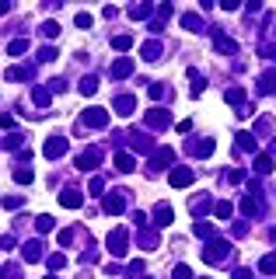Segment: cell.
<instances>
[{
	"label": "cell",
	"instance_id": "obj_1",
	"mask_svg": "<svg viewBox=\"0 0 276 279\" xmlns=\"http://www.w3.org/2000/svg\"><path fill=\"white\" fill-rule=\"evenodd\" d=\"M231 251H234V248H231V241H227V237H210L207 248H203V262H207V265H220Z\"/></svg>",
	"mask_w": 276,
	"mask_h": 279
},
{
	"label": "cell",
	"instance_id": "obj_2",
	"mask_svg": "<svg viewBox=\"0 0 276 279\" xmlns=\"http://www.w3.org/2000/svg\"><path fill=\"white\" fill-rule=\"evenodd\" d=\"M77 126H80V129H84V126H87V129H105V126H109V112H105V108H87Z\"/></svg>",
	"mask_w": 276,
	"mask_h": 279
},
{
	"label": "cell",
	"instance_id": "obj_3",
	"mask_svg": "<svg viewBox=\"0 0 276 279\" xmlns=\"http://www.w3.org/2000/svg\"><path fill=\"white\" fill-rule=\"evenodd\" d=\"M109 251H112V258H123L126 255V227H116L112 234H109Z\"/></svg>",
	"mask_w": 276,
	"mask_h": 279
},
{
	"label": "cell",
	"instance_id": "obj_4",
	"mask_svg": "<svg viewBox=\"0 0 276 279\" xmlns=\"http://www.w3.org/2000/svg\"><path fill=\"white\" fill-rule=\"evenodd\" d=\"M98 164H102V150H98V147H87V150L77 154V168H80V171H91V168H98Z\"/></svg>",
	"mask_w": 276,
	"mask_h": 279
},
{
	"label": "cell",
	"instance_id": "obj_5",
	"mask_svg": "<svg viewBox=\"0 0 276 279\" xmlns=\"http://www.w3.org/2000/svg\"><path fill=\"white\" fill-rule=\"evenodd\" d=\"M67 136H49L46 140V147H42V154H46V157H49V161H56V157H63V154H67Z\"/></svg>",
	"mask_w": 276,
	"mask_h": 279
},
{
	"label": "cell",
	"instance_id": "obj_6",
	"mask_svg": "<svg viewBox=\"0 0 276 279\" xmlns=\"http://www.w3.org/2000/svg\"><path fill=\"white\" fill-rule=\"evenodd\" d=\"M193 178H196L193 168H175V171L168 175V185H171V189H186V185H193Z\"/></svg>",
	"mask_w": 276,
	"mask_h": 279
},
{
	"label": "cell",
	"instance_id": "obj_7",
	"mask_svg": "<svg viewBox=\"0 0 276 279\" xmlns=\"http://www.w3.org/2000/svg\"><path fill=\"white\" fill-rule=\"evenodd\" d=\"M143 119H147V126H150V129H168V126H171V115H168L164 108H150Z\"/></svg>",
	"mask_w": 276,
	"mask_h": 279
},
{
	"label": "cell",
	"instance_id": "obj_8",
	"mask_svg": "<svg viewBox=\"0 0 276 279\" xmlns=\"http://www.w3.org/2000/svg\"><path fill=\"white\" fill-rule=\"evenodd\" d=\"M123 196H126V192H109V196H105V203H102V206H105V213L119 216V213L126 209V199H123Z\"/></svg>",
	"mask_w": 276,
	"mask_h": 279
},
{
	"label": "cell",
	"instance_id": "obj_9",
	"mask_svg": "<svg viewBox=\"0 0 276 279\" xmlns=\"http://www.w3.org/2000/svg\"><path fill=\"white\" fill-rule=\"evenodd\" d=\"M213 46H217V53H227V56H238V42H234V39H227L224 32H213Z\"/></svg>",
	"mask_w": 276,
	"mask_h": 279
},
{
	"label": "cell",
	"instance_id": "obj_10",
	"mask_svg": "<svg viewBox=\"0 0 276 279\" xmlns=\"http://www.w3.org/2000/svg\"><path fill=\"white\" fill-rule=\"evenodd\" d=\"M171 157H175V150H171V147H157V150H154V157H150V171H161L164 164H171Z\"/></svg>",
	"mask_w": 276,
	"mask_h": 279
},
{
	"label": "cell",
	"instance_id": "obj_11",
	"mask_svg": "<svg viewBox=\"0 0 276 279\" xmlns=\"http://www.w3.org/2000/svg\"><path fill=\"white\" fill-rule=\"evenodd\" d=\"M130 73H133V60H130V56H123V60H116V63L109 67V77H112V80H123V77H130Z\"/></svg>",
	"mask_w": 276,
	"mask_h": 279
},
{
	"label": "cell",
	"instance_id": "obj_12",
	"mask_svg": "<svg viewBox=\"0 0 276 279\" xmlns=\"http://www.w3.org/2000/svg\"><path fill=\"white\" fill-rule=\"evenodd\" d=\"M186 150H189L193 157H210V154H213V140H189Z\"/></svg>",
	"mask_w": 276,
	"mask_h": 279
},
{
	"label": "cell",
	"instance_id": "obj_13",
	"mask_svg": "<svg viewBox=\"0 0 276 279\" xmlns=\"http://www.w3.org/2000/svg\"><path fill=\"white\" fill-rule=\"evenodd\" d=\"M171 220H175V213H171L168 203H157V206H154V227H168Z\"/></svg>",
	"mask_w": 276,
	"mask_h": 279
},
{
	"label": "cell",
	"instance_id": "obj_14",
	"mask_svg": "<svg viewBox=\"0 0 276 279\" xmlns=\"http://www.w3.org/2000/svg\"><path fill=\"white\" fill-rule=\"evenodd\" d=\"M140 53H143V60H147V63H157V60H161V53H164V46H161L157 39H150V42H143V49H140Z\"/></svg>",
	"mask_w": 276,
	"mask_h": 279
},
{
	"label": "cell",
	"instance_id": "obj_15",
	"mask_svg": "<svg viewBox=\"0 0 276 279\" xmlns=\"http://www.w3.org/2000/svg\"><path fill=\"white\" fill-rule=\"evenodd\" d=\"M133 108H137V98L133 94H119L116 98V112L119 115H133Z\"/></svg>",
	"mask_w": 276,
	"mask_h": 279
},
{
	"label": "cell",
	"instance_id": "obj_16",
	"mask_svg": "<svg viewBox=\"0 0 276 279\" xmlns=\"http://www.w3.org/2000/svg\"><path fill=\"white\" fill-rule=\"evenodd\" d=\"M21 258H25V262H39V258H42V241H28V244L21 248Z\"/></svg>",
	"mask_w": 276,
	"mask_h": 279
},
{
	"label": "cell",
	"instance_id": "obj_17",
	"mask_svg": "<svg viewBox=\"0 0 276 279\" xmlns=\"http://www.w3.org/2000/svg\"><path fill=\"white\" fill-rule=\"evenodd\" d=\"M137 241L143 244V248H157V230H154V227H140Z\"/></svg>",
	"mask_w": 276,
	"mask_h": 279
},
{
	"label": "cell",
	"instance_id": "obj_18",
	"mask_svg": "<svg viewBox=\"0 0 276 279\" xmlns=\"http://www.w3.org/2000/svg\"><path fill=\"white\" fill-rule=\"evenodd\" d=\"M11 178H14L18 185H32V178H35V171H32V168H25V164H18V168L11 171Z\"/></svg>",
	"mask_w": 276,
	"mask_h": 279
},
{
	"label": "cell",
	"instance_id": "obj_19",
	"mask_svg": "<svg viewBox=\"0 0 276 279\" xmlns=\"http://www.w3.org/2000/svg\"><path fill=\"white\" fill-rule=\"evenodd\" d=\"M259 91H262V94H276V70H266V73L259 77Z\"/></svg>",
	"mask_w": 276,
	"mask_h": 279
},
{
	"label": "cell",
	"instance_id": "obj_20",
	"mask_svg": "<svg viewBox=\"0 0 276 279\" xmlns=\"http://www.w3.org/2000/svg\"><path fill=\"white\" fill-rule=\"evenodd\" d=\"M60 203H63L67 209H77L80 203H84V196H80L77 189H63V196H60Z\"/></svg>",
	"mask_w": 276,
	"mask_h": 279
},
{
	"label": "cell",
	"instance_id": "obj_21",
	"mask_svg": "<svg viewBox=\"0 0 276 279\" xmlns=\"http://www.w3.org/2000/svg\"><path fill=\"white\" fill-rule=\"evenodd\" d=\"M255 196H259V192H248V196L241 199V213H245V216H259V199H255Z\"/></svg>",
	"mask_w": 276,
	"mask_h": 279
},
{
	"label": "cell",
	"instance_id": "obj_22",
	"mask_svg": "<svg viewBox=\"0 0 276 279\" xmlns=\"http://www.w3.org/2000/svg\"><path fill=\"white\" fill-rule=\"evenodd\" d=\"M224 101L241 108V105H245V87H227V91H224Z\"/></svg>",
	"mask_w": 276,
	"mask_h": 279
},
{
	"label": "cell",
	"instance_id": "obj_23",
	"mask_svg": "<svg viewBox=\"0 0 276 279\" xmlns=\"http://www.w3.org/2000/svg\"><path fill=\"white\" fill-rule=\"evenodd\" d=\"M49 98H53L49 87H35V91H32V101H35L39 108H49Z\"/></svg>",
	"mask_w": 276,
	"mask_h": 279
},
{
	"label": "cell",
	"instance_id": "obj_24",
	"mask_svg": "<svg viewBox=\"0 0 276 279\" xmlns=\"http://www.w3.org/2000/svg\"><path fill=\"white\" fill-rule=\"evenodd\" d=\"M273 154H259V157H255V171H259V175H269V171H273Z\"/></svg>",
	"mask_w": 276,
	"mask_h": 279
},
{
	"label": "cell",
	"instance_id": "obj_25",
	"mask_svg": "<svg viewBox=\"0 0 276 279\" xmlns=\"http://www.w3.org/2000/svg\"><path fill=\"white\" fill-rule=\"evenodd\" d=\"M238 150H255L259 147V140H255V133H238Z\"/></svg>",
	"mask_w": 276,
	"mask_h": 279
},
{
	"label": "cell",
	"instance_id": "obj_26",
	"mask_svg": "<svg viewBox=\"0 0 276 279\" xmlns=\"http://www.w3.org/2000/svg\"><path fill=\"white\" fill-rule=\"evenodd\" d=\"M182 25H186L189 32H207V25H203V18H196V14H182Z\"/></svg>",
	"mask_w": 276,
	"mask_h": 279
},
{
	"label": "cell",
	"instance_id": "obj_27",
	"mask_svg": "<svg viewBox=\"0 0 276 279\" xmlns=\"http://www.w3.org/2000/svg\"><path fill=\"white\" fill-rule=\"evenodd\" d=\"M77 91H80V94H84V98H91V94H95V91H98V77H84V80H80V84H77Z\"/></svg>",
	"mask_w": 276,
	"mask_h": 279
},
{
	"label": "cell",
	"instance_id": "obj_28",
	"mask_svg": "<svg viewBox=\"0 0 276 279\" xmlns=\"http://www.w3.org/2000/svg\"><path fill=\"white\" fill-rule=\"evenodd\" d=\"M193 230H196V237H203V241H210V237H217V227H213V223H207V220H203V223H196Z\"/></svg>",
	"mask_w": 276,
	"mask_h": 279
},
{
	"label": "cell",
	"instance_id": "obj_29",
	"mask_svg": "<svg viewBox=\"0 0 276 279\" xmlns=\"http://www.w3.org/2000/svg\"><path fill=\"white\" fill-rule=\"evenodd\" d=\"M259 272H262V276H273V272H276V251H273V255H266V258L259 262Z\"/></svg>",
	"mask_w": 276,
	"mask_h": 279
},
{
	"label": "cell",
	"instance_id": "obj_30",
	"mask_svg": "<svg viewBox=\"0 0 276 279\" xmlns=\"http://www.w3.org/2000/svg\"><path fill=\"white\" fill-rule=\"evenodd\" d=\"M116 168H119V171H133V168H137L133 154H119V157H116Z\"/></svg>",
	"mask_w": 276,
	"mask_h": 279
},
{
	"label": "cell",
	"instance_id": "obj_31",
	"mask_svg": "<svg viewBox=\"0 0 276 279\" xmlns=\"http://www.w3.org/2000/svg\"><path fill=\"white\" fill-rule=\"evenodd\" d=\"M4 77H7V80H28V77H32V70H25V67H11L7 73H4Z\"/></svg>",
	"mask_w": 276,
	"mask_h": 279
},
{
	"label": "cell",
	"instance_id": "obj_32",
	"mask_svg": "<svg viewBox=\"0 0 276 279\" xmlns=\"http://www.w3.org/2000/svg\"><path fill=\"white\" fill-rule=\"evenodd\" d=\"M213 213H217V216H220V220H227V216H231V213H234V206H231V203H227V199H220V203H213Z\"/></svg>",
	"mask_w": 276,
	"mask_h": 279
},
{
	"label": "cell",
	"instance_id": "obj_33",
	"mask_svg": "<svg viewBox=\"0 0 276 279\" xmlns=\"http://www.w3.org/2000/svg\"><path fill=\"white\" fill-rule=\"evenodd\" d=\"M130 46H133V35H116L112 39V49H119V53H126Z\"/></svg>",
	"mask_w": 276,
	"mask_h": 279
},
{
	"label": "cell",
	"instance_id": "obj_34",
	"mask_svg": "<svg viewBox=\"0 0 276 279\" xmlns=\"http://www.w3.org/2000/svg\"><path fill=\"white\" fill-rule=\"evenodd\" d=\"M35 227H39V230H42V234H49V230H53V227H56V220H53V216H49V213H42V216H39V220H35Z\"/></svg>",
	"mask_w": 276,
	"mask_h": 279
},
{
	"label": "cell",
	"instance_id": "obj_35",
	"mask_svg": "<svg viewBox=\"0 0 276 279\" xmlns=\"http://www.w3.org/2000/svg\"><path fill=\"white\" fill-rule=\"evenodd\" d=\"M25 49H28V42H25V39H14V42H7V53H11V56H21Z\"/></svg>",
	"mask_w": 276,
	"mask_h": 279
},
{
	"label": "cell",
	"instance_id": "obj_36",
	"mask_svg": "<svg viewBox=\"0 0 276 279\" xmlns=\"http://www.w3.org/2000/svg\"><path fill=\"white\" fill-rule=\"evenodd\" d=\"M189 209H193V216H196V213H207L210 199H207V196H200V199H193V203H189Z\"/></svg>",
	"mask_w": 276,
	"mask_h": 279
},
{
	"label": "cell",
	"instance_id": "obj_37",
	"mask_svg": "<svg viewBox=\"0 0 276 279\" xmlns=\"http://www.w3.org/2000/svg\"><path fill=\"white\" fill-rule=\"evenodd\" d=\"M130 18H150V4H133L130 7Z\"/></svg>",
	"mask_w": 276,
	"mask_h": 279
},
{
	"label": "cell",
	"instance_id": "obj_38",
	"mask_svg": "<svg viewBox=\"0 0 276 279\" xmlns=\"http://www.w3.org/2000/svg\"><path fill=\"white\" fill-rule=\"evenodd\" d=\"M53 60H56V49L53 46H42L39 49V63H53Z\"/></svg>",
	"mask_w": 276,
	"mask_h": 279
},
{
	"label": "cell",
	"instance_id": "obj_39",
	"mask_svg": "<svg viewBox=\"0 0 276 279\" xmlns=\"http://www.w3.org/2000/svg\"><path fill=\"white\" fill-rule=\"evenodd\" d=\"M46 265H49L53 272H60V269L67 265V258H63V255H49V258H46Z\"/></svg>",
	"mask_w": 276,
	"mask_h": 279
},
{
	"label": "cell",
	"instance_id": "obj_40",
	"mask_svg": "<svg viewBox=\"0 0 276 279\" xmlns=\"http://www.w3.org/2000/svg\"><path fill=\"white\" fill-rule=\"evenodd\" d=\"M147 94L157 101V98H164V94H168V87H164V84H150V87H147Z\"/></svg>",
	"mask_w": 276,
	"mask_h": 279
},
{
	"label": "cell",
	"instance_id": "obj_41",
	"mask_svg": "<svg viewBox=\"0 0 276 279\" xmlns=\"http://www.w3.org/2000/svg\"><path fill=\"white\" fill-rule=\"evenodd\" d=\"M42 35H49V39L60 35V25H56V21H46V25H42Z\"/></svg>",
	"mask_w": 276,
	"mask_h": 279
},
{
	"label": "cell",
	"instance_id": "obj_42",
	"mask_svg": "<svg viewBox=\"0 0 276 279\" xmlns=\"http://www.w3.org/2000/svg\"><path fill=\"white\" fill-rule=\"evenodd\" d=\"M21 203H25L21 196H4V206H7V209H18Z\"/></svg>",
	"mask_w": 276,
	"mask_h": 279
},
{
	"label": "cell",
	"instance_id": "obj_43",
	"mask_svg": "<svg viewBox=\"0 0 276 279\" xmlns=\"http://www.w3.org/2000/svg\"><path fill=\"white\" fill-rule=\"evenodd\" d=\"M4 147H7V150H18V147H21V136H18V133H11V136L4 140Z\"/></svg>",
	"mask_w": 276,
	"mask_h": 279
},
{
	"label": "cell",
	"instance_id": "obj_44",
	"mask_svg": "<svg viewBox=\"0 0 276 279\" xmlns=\"http://www.w3.org/2000/svg\"><path fill=\"white\" fill-rule=\"evenodd\" d=\"M77 28H91V14H87V11L77 14Z\"/></svg>",
	"mask_w": 276,
	"mask_h": 279
},
{
	"label": "cell",
	"instance_id": "obj_45",
	"mask_svg": "<svg viewBox=\"0 0 276 279\" xmlns=\"http://www.w3.org/2000/svg\"><path fill=\"white\" fill-rule=\"evenodd\" d=\"M60 244H63V248H67V244H73V230H60Z\"/></svg>",
	"mask_w": 276,
	"mask_h": 279
},
{
	"label": "cell",
	"instance_id": "obj_46",
	"mask_svg": "<svg viewBox=\"0 0 276 279\" xmlns=\"http://www.w3.org/2000/svg\"><path fill=\"white\" fill-rule=\"evenodd\" d=\"M171 279H193V272H189V265H178V269H175V276Z\"/></svg>",
	"mask_w": 276,
	"mask_h": 279
},
{
	"label": "cell",
	"instance_id": "obj_47",
	"mask_svg": "<svg viewBox=\"0 0 276 279\" xmlns=\"http://www.w3.org/2000/svg\"><path fill=\"white\" fill-rule=\"evenodd\" d=\"M227 182H234V185H238V182H245V171H241V168H234V171L227 175Z\"/></svg>",
	"mask_w": 276,
	"mask_h": 279
},
{
	"label": "cell",
	"instance_id": "obj_48",
	"mask_svg": "<svg viewBox=\"0 0 276 279\" xmlns=\"http://www.w3.org/2000/svg\"><path fill=\"white\" fill-rule=\"evenodd\" d=\"M0 248H4V251H11V248H14V237H11V234H4V237H0Z\"/></svg>",
	"mask_w": 276,
	"mask_h": 279
},
{
	"label": "cell",
	"instance_id": "obj_49",
	"mask_svg": "<svg viewBox=\"0 0 276 279\" xmlns=\"http://www.w3.org/2000/svg\"><path fill=\"white\" fill-rule=\"evenodd\" d=\"M102 189H105V182H102V178H91V192H95V196H98V192H102Z\"/></svg>",
	"mask_w": 276,
	"mask_h": 279
},
{
	"label": "cell",
	"instance_id": "obj_50",
	"mask_svg": "<svg viewBox=\"0 0 276 279\" xmlns=\"http://www.w3.org/2000/svg\"><path fill=\"white\" fill-rule=\"evenodd\" d=\"M143 272V262H130V276H140Z\"/></svg>",
	"mask_w": 276,
	"mask_h": 279
},
{
	"label": "cell",
	"instance_id": "obj_51",
	"mask_svg": "<svg viewBox=\"0 0 276 279\" xmlns=\"http://www.w3.org/2000/svg\"><path fill=\"white\" fill-rule=\"evenodd\" d=\"M231 279H252V272H248V269H238V272H234Z\"/></svg>",
	"mask_w": 276,
	"mask_h": 279
},
{
	"label": "cell",
	"instance_id": "obj_52",
	"mask_svg": "<svg viewBox=\"0 0 276 279\" xmlns=\"http://www.w3.org/2000/svg\"><path fill=\"white\" fill-rule=\"evenodd\" d=\"M0 14H7V4H4V0H0Z\"/></svg>",
	"mask_w": 276,
	"mask_h": 279
}]
</instances>
